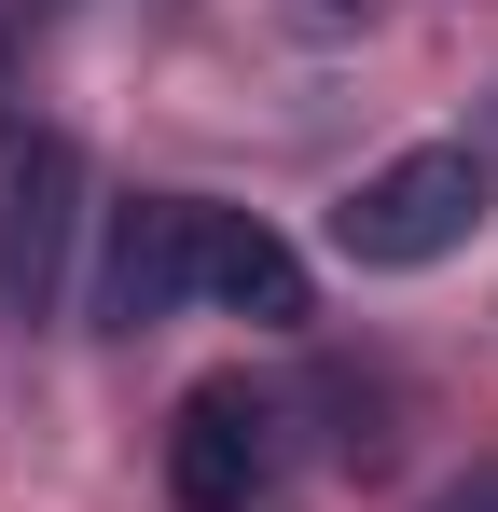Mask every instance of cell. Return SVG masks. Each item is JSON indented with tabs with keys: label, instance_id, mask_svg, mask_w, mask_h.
<instances>
[{
	"label": "cell",
	"instance_id": "6da1fadb",
	"mask_svg": "<svg viewBox=\"0 0 498 512\" xmlns=\"http://www.w3.org/2000/svg\"><path fill=\"white\" fill-rule=\"evenodd\" d=\"M319 471V443H305V388H277V374H194L180 402H166V499L180 512H277L291 485Z\"/></svg>",
	"mask_w": 498,
	"mask_h": 512
},
{
	"label": "cell",
	"instance_id": "7a4b0ae2",
	"mask_svg": "<svg viewBox=\"0 0 498 512\" xmlns=\"http://www.w3.org/2000/svg\"><path fill=\"white\" fill-rule=\"evenodd\" d=\"M83 236H97V180L56 111H0V319L56 333L83 305Z\"/></svg>",
	"mask_w": 498,
	"mask_h": 512
},
{
	"label": "cell",
	"instance_id": "3957f363",
	"mask_svg": "<svg viewBox=\"0 0 498 512\" xmlns=\"http://www.w3.org/2000/svg\"><path fill=\"white\" fill-rule=\"evenodd\" d=\"M485 208H498L485 139H415V153H388V167H360L332 194L319 236H332L346 277H429V263H457L485 236Z\"/></svg>",
	"mask_w": 498,
	"mask_h": 512
},
{
	"label": "cell",
	"instance_id": "277c9868",
	"mask_svg": "<svg viewBox=\"0 0 498 512\" xmlns=\"http://www.w3.org/2000/svg\"><path fill=\"white\" fill-rule=\"evenodd\" d=\"M249 319V333H305L319 319V277L305 250L263 222V208H222V194H180V319Z\"/></svg>",
	"mask_w": 498,
	"mask_h": 512
},
{
	"label": "cell",
	"instance_id": "5b68a950",
	"mask_svg": "<svg viewBox=\"0 0 498 512\" xmlns=\"http://www.w3.org/2000/svg\"><path fill=\"white\" fill-rule=\"evenodd\" d=\"M83 319H97V333H166V319H180V194H97Z\"/></svg>",
	"mask_w": 498,
	"mask_h": 512
},
{
	"label": "cell",
	"instance_id": "8992f818",
	"mask_svg": "<svg viewBox=\"0 0 498 512\" xmlns=\"http://www.w3.org/2000/svg\"><path fill=\"white\" fill-rule=\"evenodd\" d=\"M305 443H319L332 471H388V457H402V374L319 360V374H305Z\"/></svg>",
	"mask_w": 498,
	"mask_h": 512
},
{
	"label": "cell",
	"instance_id": "52a82bcc",
	"mask_svg": "<svg viewBox=\"0 0 498 512\" xmlns=\"http://www.w3.org/2000/svg\"><path fill=\"white\" fill-rule=\"evenodd\" d=\"M277 14H291V28H319V42H346V28H374L388 0H277Z\"/></svg>",
	"mask_w": 498,
	"mask_h": 512
},
{
	"label": "cell",
	"instance_id": "ba28073f",
	"mask_svg": "<svg viewBox=\"0 0 498 512\" xmlns=\"http://www.w3.org/2000/svg\"><path fill=\"white\" fill-rule=\"evenodd\" d=\"M429 512H498V457H471V471H457V485H443Z\"/></svg>",
	"mask_w": 498,
	"mask_h": 512
},
{
	"label": "cell",
	"instance_id": "9c48e42d",
	"mask_svg": "<svg viewBox=\"0 0 498 512\" xmlns=\"http://www.w3.org/2000/svg\"><path fill=\"white\" fill-rule=\"evenodd\" d=\"M485 167H498V97H485Z\"/></svg>",
	"mask_w": 498,
	"mask_h": 512
}]
</instances>
